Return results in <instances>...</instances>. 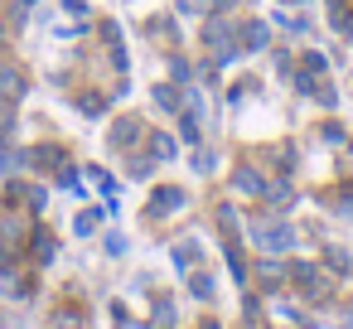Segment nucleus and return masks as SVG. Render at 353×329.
I'll return each instance as SVG.
<instances>
[{
    "mask_svg": "<svg viewBox=\"0 0 353 329\" xmlns=\"http://www.w3.org/2000/svg\"><path fill=\"white\" fill-rule=\"evenodd\" d=\"M203 44L218 54V63H228V59H237L242 49H237V20L232 15H208V25H203Z\"/></svg>",
    "mask_w": 353,
    "mask_h": 329,
    "instance_id": "nucleus-1",
    "label": "nucleus"
},
{
    "mask_svg": "<svg viewBox=\"0 0 353 329\" xmlns=\"http://www.w3.org/2000/svg\"><path fill=\"white\" fill-rule=\"evenodd\" d=\"M252 237H256L261 252H285V247H295V228H290L285 218H271V208L252 218Z\"/></svg>",
    "mask_w": 353,
    "mask_h": 329,
    "instance_id": "nucleus-2",
    "label": "nucleus"
},
{
    "mask_svg": "<svg viewBox=\"0 0 353 329\" xmlns=\"http://www.w3.org/2000/svg\"><path fill=\"white\" fill-rule=\"evenodd\" d=\"M285 281H295V290L305 295V300H329V276L319 271V266H310V261H290L285 266Z\"/></svg>",
    "mask_w": 353,
    "mask_h": 329,
    "instance_id": "nucleus-3",
    "label": "nucleus"
},
{
    "mask_svg": "<svg viewBox=\"0 0 353 329\" xmlns=\"http://www.w3.org/2000/svg\"><path fill=\"white\" fill-rule=\"evenodd\" d=\"M295 88H300L305 97H314L319 107H334V102H339V92H334V83H329L324 73H310V68H300V73H295Z\"/></svg>",
    "mask_w": 353,
    "mask_h": 329,
    "instance_id": "nucleus-4",
    "label": "nucleus"
},
{
    "mask_svg": "<svg viewBox=\"0 0 353 329\" xmlns=\"http://www.w3.org/2000/svg\"><path fill=\"white\" fill-rule=\"evenodd\" d=\"M30 92V78H25V68L15 63V59H0V97L6 102H20Z\"/></svg>",
    "mask_w": 353,
    "mask_h": 329,
    "instance_id": "nucleus-5",
    "label": "nucleus"
},
{
    "mask_svg": "<svg viewBox=\"0 0 353 329\" xmlns=\"http://www.w3.org/2000/svg\"><path fill=\"white\" fill-rule=\"evenodd\" d=\"M25 257H30L34 266H49V261H54V232H49V228H34V232L25 237Z\"/></svg>",
    "mask_w": 353,
    "mask_h": 329,
    "instance_id": "nucleus-6",
    "label": "nucleus"
},
{
    "mask_svg": "<svg viewBox=\"0 0 353 329\" xmlns=\"http://www.w3.org/2000/svg\"><path fill=\"white\" fill-rule=\"evenodd\" d=\"M252 276H256V290H261V295H276V290L285 286V266H276L271 257H266V261H256V266H252Z\"/></svg>",
    "mask_w": 353,
    "mask_h": 329,
    "instance_id": "nucleus-7",
    "label": "nucleus"
},
{
    "mask_svg": "<svg viewBox=\"0 0 353 329\" xmlns=\"http://www.w3.org/2000/svg\"><path fill=\"white\" fill-rule=\"evenodd\" d=\"M184 203H189V194H184L179 184H160V189L150 194V208H155V213H179Z\"/></svg>",
    "mask_w": 353,
    "mask_h": 329,
    "instance_id": "nucleus-8",
    "label": "nucleus"
},
{
    "mask_svg": "<svg viewBox=\"0 0 353 329\" xmlns=\"http://www.w3.org/2000/svg\"><path fill=\"white\" fill-rule=\"evenodd\" d=\"M237 39H242V44H237L242 54H261V49H266V39H271V30H266L261 20H252V25H242V30H237Z\"/></svg>",
    "mask_w": 353,
    "mask_h": 329,
    "instance_id": "nucleus-9",
    "label": "nucleus"
},
{
    "mask_svg": "<svg viewBox=\"0 0 353 329\" xmlns=\"http://www.w3.org/2000/svg\"><path fill=\"white\" fill-rule=\"evenodd\" d=\"M141 131H145V126H141L136 117H121V121L112 126V146H117V150H131V146L141 141Z\"/></svg>",
    "mask_w": 353,
    "mask_h": 329,
    "instance_id": "nucleus-10",
    "label": "nucleus"
},
{
    "mask_svg": "<svg viewBox=\"0 0 353 329\" xmlns=\"http://www.w3.org/2000/svg\"><path fill=\"white\" fill-rule=\"evenodd\" d=\"M25 160H30V165H39V170H63V165H68V155H63L59 146H39V150H25Z\"/></svg>",
    "mask_w": 353,
    "mask_h": 329,
    "instance_id": "nucleus-11",
    "label": "nucleus"
},
{
    "mask_svg": "<svg viewBox=\"0 0 353 329\" xmlns=\"http://www.w3.org/2000/svg\"><path fill=\"white\" fill-rule=\"evenodd\" d=\"M232 184H237L242 194H266V179H261L252 165H237V170H232Z\"/></svg>",
    "mask_w": 353,
    "mask_h": 329,
    "instance_id": "nucleus-12",
    "label": "nucleus"
},
{
    "mask_svg": "<svg viewBox=\"0 0 353 329\" xmlns=\"http://www.w3.org/2000/svg\"><path fill=\"white\" fill-rule=\"evenodd\" d=\"M155 107H160V112H184L179 88H174V83H160V88H155Z\"/></svg>",
    "mask_w": 353,
    "mask_h": 329,
    "instance_id": "nucleus-13",
    "label": "nucleus"
},
{
    "mask_svg": "<svg viewBox=\"0 0 353 329\" xmlns=\"http://www.w3.org/2000/svg\"><path fill=\"white\" fill-rule=\"evenodd\" d=\"M145 146H150V155H155V160H170V155H174V141H170L165 131H150V136H145Z\"/></svg>",
    "mask_w": 353,
    "mask_h": 329,
    "instance_id": "nucleus-14",
    "label": "nucleus"
},
{
    "mask_svg": "<svg viewBox=\"0 0 353 329\" xmlns=\"http://www.w3.org/2000/svg\"><path fill=\"white\" fill-rule=\"evenodd\" d=\"M179 136H184L189 146H199V112H189V107L179 112Z\"/></svg>",
    "mask_w": 353,
    "mask_h": 329,
    "instance_id": "nucleus-15",
    "label": "nucleus"
},
{
    "mask_svg": "<svg viewBox=\"0 0 353 329\" xmlns=\"http://www.w3.org/2000/svg\"><path fill=\"white\" fill-rule=\"evenodd\" d=\"M218 228H223L228 242H242V228H237V213L232 208H218Z\"/></svg>",
    "mask_w": 353,
    "mask_h": 329,
    "instance_id": "nucleus-16",
    "label": "nucleus"
},
{
    "mask_svg": "<svg viewBox=\"0 0 353 329\" xmlns=\"http://www.w3.org/2000/svg\"><path fill=\"white\" fill-rule=\"evenodd\" d=\"M78 112H83V117H102V112H107V97H97V92H83V97H78Z\"/></svg>",
    "mask_w": 353,
    "mask_h": 329,
    "instance_id": "nucleus-17",
    "label": "nucleus"
},
{
    "mask_svg": "<svg viewBox=\"0 0 353 329\" xmlns=\"http://www.w3.org/2000/svg\"><path fill=\"white\" fill-rule=\"evenodd\" d=\"M150 315H155V324H160V329H170V324H174V300H170V295H160Z\"/></svg>",
    "mask_w": 353,
    "mask_h": 329,
    "instance_id": "nucleus-18",
    "label": "nucleus"
},
{
    "mask_svg": "<svg viewBox=\"0 0 353 329\" xmlns=\"http://www.w3.org/2000/svg\"><path fill=\"white\" fill-rule=\"evenodd\" d=\"M174 261H179L184 271H194V266H199V247H194V242H179V247H174Z\"/></svg>",
    "mask_w": 353,
    "mask_h": 329,
    "instance_id": "nucleus-19",
    "label": "nucleus"
},
{
    "mask_svg": "<svg viewBox=\"0 0 353 329\" xmlns=\"http://www.w3.org/2000/svg\"><path fill=\"white\" fill-rule=\"evenodd\" d=\"M189 290H194L199 300H208V295H213V276H208V271H194V276H189Z\"/></svg>",
    "mask_w": 353,
    "mask_h": 329,
    "instance_id": "nucleus-20",
    "label": "nucleus"
},
{
    "mask_svg": "<svg viewBox=\"0 0 353 329\" xmlns=\"http://www.w3.org/2000/svg\"><path fill=\"white\" fill-rule=\"evenodd\" d=\"M324 261H329V271H339V276L348 271V252H343V247H329V252H324Z\"/></svg>",
    "mask_w": 353,
    "mask_h": 329,
    "instance_id": "nucleus-21",
    "label": "nucleus"
},
{
    "mask_svg": "<svg viewBox=\"0 0 353 329\" xmlns=\"http://www.w3.org/2000/svg\"><path fill=\"white\" fill-rule=\"evenodd\" d=\"M54 329H83V310L73 315V310H59L54 315Z\"/></svg>",
    "mask_w": 353,
    "mask_h": 329,
    "instance_id": "nucleus-22",
    "label": "nucleus"
},
{
    "mask_svg": "<svg viewBox=\"0 0 353 329\" xmlns=\"http://www.w3.org/2000/svg\"><path fill=\"white\" fill-rule=\"evenodd\" d=\"M73 228H78V237H88V232L97 228V208H92V213H78V218H73Z\"/></svg>",
    "mask_w": 353,
    "mask_h": 329,
    "instance_id": "nucleus-23",
    "label": "nucleus"
},
{
    "mask_svg": "<svg viewBox=\"0 0 353 329\" xmlns=\"http://www.w3.org/2000/svg\"><path fill=\"white\" fill-rule=\"evenodd\" d=\"M300 68H310V73H324V54H319V49H310V54L300 59Z\"/></svg>",
    "mask_w": 353,
    "mask_h": 329,
    "instance_id": "nucleus-24",
    "label": "nucleus"
},
{
    "mask_svg": "<svg viewBox=\"0 0 353 329\" xmlns=\"http://www.w3.org/2000/svg\"><path fill=\"white\" fill-rule=\"evenodd\" d=\"M150 175V160H141V155H131V179H145Z\"/></svg>",
    "mask_w": 353,
    "mask_h": 329,
    "instance_id": "nucleus-25",
    "label": "nucleus"
},
{
    "mask_svg": "<svg viewBox=\"0 0 353 329\" xmlns=\"http://www.w3.org/2000/svg\"><path fill=\"white\" fill-rule=\"evenodd\" d=\"M59 184H63V189H78V194H83V179H78V175H73L68 165H63V175H59Z\"/></svg>",
    "mask_w": 353,
    "mask_h": 329,
    "instance_id": "nucleus-26",
    "label": "nucleus"
},
{
    "mask_svg": "<svg viewBox=\"0 0 353 329\" xmlns=\"http://www.w3.org/2000/svg\"><path fill=\"white\" fill-rule=\"evenodd\" d=\"M39 6V0H15V25H25V15Z\"/></svg>",
    "mask_w": 353,
    "mask_h": 329,
    "instance_id": "nucleus-27",
    "label": "nucleus"
},
{
    "mask_svg": "<svg viewBox=\"0 0 353 329\" xmlns=\"http://www.w3.org/2000/svg\"><path fill=\"white\" fill-rule=\"evenodd\" d=\"M107 252H112V257H121V252H126V242H121V232H107Z\"/></svg>",
    "mask_w": 353,
    "mask_h": 329,
    "instance_id": "nucleus-28",
    "label": "nucleus"
},
{
    "mask_svg": "<svg viewBox=\"0 0 353 329\" xmlns=\"http://www.w3.org/2000/svg\"><path fill=\"white\" fill-rule=\"evenodd\" d=\"M329 15H334V25H339V20L348 15V0H329Z\"/></svg>",
    "mask_w": 353,
    "mask_h": 329,
    "instance_id": "nucleus-29",
    "label": "nucleus"
},
{
    "mask_svg": "<svg viewBox=\"0 0 353 329\" xmlns=\"http://www.w3.org/2000/svg\"><path fill=\"white\" fill-rule=\"evenodd\" d=\"M334 30H339V34H343V39H353V20H348V15H343V20H339V25H334Z\"/></svg>",
    "mask_w": 353,
    "mask_h": 329,
    "instance_id": "nucleus-30",
    "label": "nucleus"
},
{
    "mask_svg": "<svg viewBox=\"0 0 353 329\" xmlns=\"http://www.w3.org/2000/svg\"><path fill=\"white\" fill-rule=\"evenodd\" d=\"M63 10H73V15H88V6H83V0H63Z\"/></svg>",
    "mask_w": 353,
    "mask_h": 329,
    "instance_id": "nucleus-31",
    "label": "nucleus"
},
{
    "mask_svg": "<svg viewBox=\"0 0 353 329\" xmlns=\"http://www.w3.org/2000/svg\"><path fill=\"white\" fill-rule=\"evenodd\" d=\"M203 329H218V319H203Z\"/></svg>",
    "mask_w": 353,
    "mask_h": 329,
    "instance_id": "nucleus-32",
    "label": "nucleus"
}]
</instances>
